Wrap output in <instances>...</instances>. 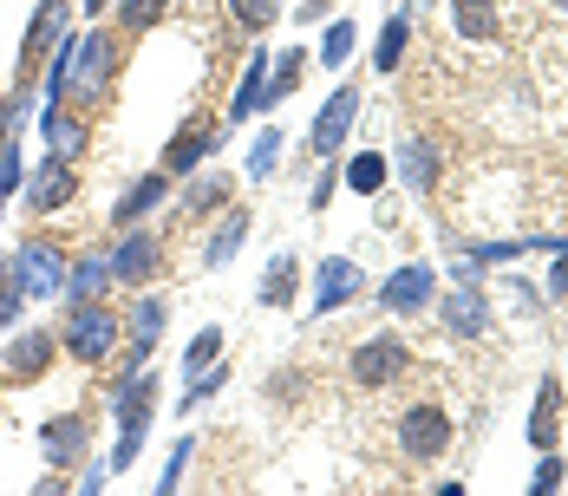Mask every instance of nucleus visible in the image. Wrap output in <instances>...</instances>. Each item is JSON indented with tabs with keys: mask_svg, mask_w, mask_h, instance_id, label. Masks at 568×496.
Segmentation results:
<instances>
[{
	"mask_svg": "<svg viewBox=\"0 0 568 496\" xmlns=\"http://www.w3.org/2000/svg\"><path fill=\"white\" fill-rule=\"evenodd\" d=\"M262 72H268V59L255 52V59H249V78H242V92H235V118H249V111L268 98V78H262Z\"/></svg>",
	"mask_w": 568,
	"mask_h": 496,
	"instance_id": "obj_23",
	"label": "nucleus"
},
{
	"mask_svg": "<svg viewBox=\"0 0 568 496\" xmlns=\"http://www.w3.org/2000/svg\"><path fill=\"white\" fill-rule=\"evenodd\" d=\"M549 294H568V255L556 262V275H549Z\"/></svg>",
	"mask_w": 568,
	"mask_h": 496,
	"instance_id": "obj_38",
	"label": "nucleus"
},
{
	"mask_svg": "<svg viewBox=\"0 0 568 496\" xmlns=\"http://www.w3.org/2000/svg\"><path fill=\"white\" fill-rule=\"evenodd\" d=\"M13 275H20V288H26V294H59L72 268H65V255H59L52 242H26V249L13 255Z\"/></svg>",
	"mask_w": 568,
	"mask_h": 496,
	"instance_id": "obj_3",
	"label": "nucleus"
},
{
	"mask_svg": "<svg viewBox=\"0 0 568 496\" xmlns=\"http://www.w3.org/2000/svg\"><path fill=\"white\" fill-rule=\"evenodd\" d=\"M164 190H170V177H144V183H137V190H131L111 216H118V222H137L144 209H157V203H164Z\"/></svg>",
	"mask_w": 568,
	"mask_h": 496,
	"instance_id": "obj_17",
	"label": "nucleus"
},
{
	"mask_svg": "<svg viewBox=\"0 0 568 496\" xmlns=\"http://www.w3.org/2000/svg\"><path fill=\"white\" fill-rule=\"evenodd\" d=\"M105 65H111V46H105V33L78 39V78H85V85H105Z\"/></svg>",
	"mask_w": 568,
	"mask_h": 496,
	"instance_id": "obj_21",
	"label": "nucleus"
},
{
	"mask_svg": "<svg viewBox=\"0 0 568 496\" xmlns=\"http://www.w3.org/2000/svg\"><path fill=\"white\" fill-rule=\"evenodd\" d=\"M13 183H20V150H13V144H0V196H7Z\"/></svg>",
	"mask_w": 568,
	"mask_h": 496,
	"instance_id": "obj_35",
	"label": "nucleus"
},
{
	"mask_svg": "<svg viewBox=\"0 0 568 496\" xmlns=\"http://www.w3.org/2000/svg\"><path fill=\"white\" fill-rule=\"evenodd\" d=\"M39 131H46V150H52V157H65V164L85 150V124H78V118H65V111H52V105H46Z\"/></svg>",
	"mask_w": 568,
	"mask_h": 496,
	"instance_id": "obj_12",
	"label": "nucleus"
},
{
	"mask_svg": "<svg viewBox=\"0 0 568 496\" xmlns=\"http://www.w3.org/2000/svg\"><path fill=\"white\" fill-rule=\"evenodd\" d=\"M72 190H78V177H72V164H65V157H52V164L39 170V183L26 190V203H33V209L46 216V209H59V203H65Z\"/></svg>",
	"mask_w": 568,
	"mask_h": 496,
	"instance_id": "obj_11",
	"label": "nucleus"
},
{
	"mask_svg": "<svg viewBox=\"0 0 568 496\" xmlns=\"http://www.w3.org/2000/svg\"><path fill=\"white\" fill-rule=\"evenodd\" d=\"M425 301H432V268H425V262H406V268L386 281V307H392V314H419Z\"/></svg>",
	"mask_w": 568,
	"mask_h": 496,
	"instance_id": "obj_8",
	"label": "nucleus"
},
{
	"mask_svg": "<svg viewBox=\"0 0 568 496\" xmlns=\"http://www.w3.org/2000/svg\"><path fill=\"white\" fill-rule=\"evenodd\" d=\"M46 360H52V327H33V334H20V340L7 347V373H13V379H39Z\"/></svg>",
	"mask_w": 568,
	"mask_h": 496,
	"instance_id": "obj_10",
	"label": "nucleus"
},
{
	"mask_svg": "<svg viewBox=\"0 0 568 496\" xmlns=\"http://www.w3.org/2000/svg\"><path fill=\"white\" fill-rule=\"evenodd\" d=\"M353 111H360V98H353V92H334V98L321 105V118H314V131H307V150H314V157H327V150H340V137L353 131Z\"/></svg>",
	"mask_w": 568,
	"mask_h": 496,
	"instance_id": "obj_6",
	"label": "nucleus"
},
{
	"mask_svg": "<svg viewBox=\"0 0 568 496\" xmlns=\"http://www.w3.org/2000/svg\"><path fill=\"white\" fill-rule=\"evenodd\" d=\"M242 229H249V216H229V222L216 229V242H209V262H229V255L242 249Z\"/></svg>",
	"mask_w": 568,
	"mask_h": 496,
	"instance_id": "obj_28",
	"label": "nucleus"
},
{
	"mask_svg": "<svg viewBox=\"0 0 568 496\" xmlns=\"http://www.w3.org/2000/svg\"><path fill=\"white\" fill-rule=\"evenodd\" d=\"M150 268H157V235H144V229L111 249V281H150Z\"/></svg>",
	"mask_w": 568,
	"mask_h": 496,
	"instance_id": "obj_7",
	"label": "nucleus"
},
{
	"mask_svg": "<svg viewBox=\"0 0 568 496\" xmlns=\"http://www.w3.org/2000/svg\"><path fill=\"white\" fill-rule=\"evenodd\" d=\"M216 353H222V334H216V327H209V334H203V340H196V347H190V373H203V366H209V360H216Z\"/></svg>",
	"mask_w": 568,
	"mask_h": 496,
	"instance_id": "obj_32",
	"label": "nucleus"
},
{
	"mask_svg": "<svg viewBox=\"0 0 568 496\" xmlns=\"http://www.w3.org/2000/svg\"><path fill=\"white\" fill-rule=\"evenodd\" d=\"M39 438H46V458H52V471H59V464H78V451H85V419H52Z\"/></svg>",
	"mask_w": 568,
	"mask_h": 496,
	"instance_id": "obj_13",
	"label": "nucleus"
},
{
	"mask_svg": "<svg viewBox=\"0 0 568 496\" xmlns=\"http://www.w3.org/2000/svg\"><path fill=\"white\" fill-rule=\"evenodd\" d=\"M157 334H164V301H157V294H137V307H131V347L150 353Z\"/></svg>",
	"mask_w": 568,
	"mask_h": 496,
	"instance_id": "obj_16",
	"label": "nucleus"
},
{
	"mask_svg": "<svg viewBox=\"0 0 568 496\" xmlns=\"http://www.w3.org/2000/svg\"><path fill=\"white\" fill-rule=\"evenodd\" d=\"M360 288V275H353V262H321V288H314V314H327V307H340L347 294Z\"/></svg>",
	"mask_w": 568,
	"mask_h": 496,
	"instance_id": "obj_14",
	"label": "nucleus"
},
{
	"mask_svg": "<svg viewBox=\"0 0 568 496\" xmlns=\"http://www.w3.org/2000/svg\"><path fill=\"white\" fill-rule=\"evenodd\" d=\"M164 13V0H124V26H150Z\"/></svg>",
	"mask_w": 568,
	"mask_h": 496,
	"instance_id": "obj_34",
	"label": "nucleus"
},
{
	"mask_svg": "<svg viewBox=\"0 0 568 496\" xmlns=\"http://www.w3.org/2000/svg\"><path fill=\"white\" fill-rule=\"evenodd\" d=\"M235 20L242 26H268L275 20V0H235Z\"/></svg>",
	"mask_w": 568,
	"mask_h": 496,
	"instance_id": "obj_33",
	"label": "nucleus"
},
{
	"mask_svg": "<svg viewBox=\"0 0 568 496\" xmlns=\"http://www.w3.org/2000/svg\"><path fill=\"white\" fill-rule=\"evenodd\" d=\"M216 137H222V131H216L209 118H190V131L164 150V170H170V177H177V170H196V164H203V150H216Z\"/></svg>",
	"mask_w": 568,
	"mask_h": 496,
	"instance_id": "obj_9",
	"label": "nucleus"
},
{
	"mask_svg": "<svg viewBox=\"0 0 568 496\" xmlns=\"http://www.w3.org/2000/svg\"><path fill=\"white\" fill-rule=\"evenodd\" d=\"M65 347H72V360H85V366H98L111 347H118V320L98 307V301H85L78 314H72V327H65Z\"/></svg>",
	"mask_w": 568,
	"mask_h": 496,
	"instance_id": "obj_2",
	"label": "nucleus"
},
{
	"mask_svg": "<svg viewBox=\"0 0 568 496\" xmlns=\"http://www.w3.org/2000/svg\"><path fill=\"white\" fill-rule=\"evenodd\" d=\"M347 52H353V26L340 20V26H327V39H321V59H327V65H340Z\"/></svg>",
	"mask_w": 568,
	"mask_h": 496,
	"instance_id": "obj_29",
	"label": "nucleus"
},
{
	"mask_svg": "<svg viewBox=\"0 0 568 496\" xmlns=\"http://www.w3.org/2000/svg\"><path fill=\"white\" fill-rule=\"evenodd\" d=\"M150 406H157V379H124V392H118V425H124V445H118V458H111V471H124L131 458H137V438H144V425H150Z\"/></svg>",
	"mask_w": 568,
	"mask_h": 496,
	"instance_id": "obj_1",
	"label": "nucleus"
},
{
	"mask_svg": "<svg viewBox=\"0 0 568 496\" xmlns=\"http://www.w3.org/2000/svg\"><path fill=\"white\" fill-rule=\"evenodd\" d=\"M406 366H412V353H406L399 340H366V347L353 353V379H360V386H392Z\"/></svg>",
	"mask_w": 568,
	"mask_h": 496,
	"instance_id": "obj_5",
	"label": "nucleus"
},
{
	"mask_svg": "<svg viewBox=\"0 0 568 496\" xmlns=\"http://www.w3.org/2000/svg\"><path fill=\"white\" fill-rule=\"evenodd\" d=\"M222 196H229V183H222V177H203V183H196V203H222Z\"/></svg>",
	"mask_w": 568,
	"mask_h": 496,
	"instance_id": "obj_36",
	"label": "nucleus"
},
{
	"mask_svg": "<svg viewBox=\"0 0 568 496\" xmlns=\"http://www.w3.org/2000/svg\"><path fill=\"white\" fill-rule=\"evenodd\" d=\"M262 301H268V307H288V301H294V255H275V268H268V288H262Z\"/></svg>",
	"mask_w": 568,
	"mask_h": 496,
	"instance_id": "obj_24",
	"label": "nucleus"
},
{
	"mask_svg": "<svg viewBox=\"0 0 568 496\" xmlns=\"http://www.w3.org/2000/svg\"><path fill=\"white\" fill-rule=\"evenodd\" d=\"M563 484V464L556 458H543V471H536V491H556Z\"/></svg>",
	"mask_w": 568,
	"mask_h": 496,
	"instance_id": "obj_37",
	"label": "nucleus"
},
{
	"mask_svg": "<svg viewBox=\"0 0 568 496\" xmlns=\"http://www.w3.org/2000/svg\"><path fill=\"white\" fill-rule=\"evenodd\" d=\"M347 183H353L360 196H373V190L386 183V157H373V150H366V157H353V164H347Z\"/></svg>",
	"mask_w": 568,
	"mask_h": 496,
	"instance_id": "obj_25",
	"label": "nucleus"
},
{
	"mask_svg": "<svg viewBox=\"0 0 568 496\" xmlns=\"http://www.w3.org/2000/svg\"><path fill=\"white\" fill-rule=\"evenodd\" d=\"M85 7H92V13H98V7H105V0H85Z\"/></svg>",
	"mask_w": 568,
	"mask_h": 496,
	"instance_id": "obj_40",
	"label": "nucleus"
},
{
	"mask_svg": "<svg viewBox=\"0 0 568 496\" xmlns=\"http://www.w3.org/2000/svg\"><path fill=\"white\" fill-rule=\"evenodd\" d=\"M7 118H13V105H7V98H0V144H7Z\"/></svg>",
	"mask_w": 568,
	"mask_h": 496,
	"instance_id": "obj_39",
	"label": "nucleus"
},
{
	"mask_svg": "<svg viewBox=\"0 0 568 496\" xmlns=\"http://www.w3.org/2000/svg\"><path fill=\"white\" fill-rule=\"evenodd\" d=\"M556 412H563V386L549 379V386L536 392V412H530V445H536V451L556 445Z\"/></svg>",
	"mask_w": 568,
	"mask_h": 496,
	"instance_id": "obj_15",
	"label": "nucleus"
},
{
	"mask_svg": "<svg viewBox=\"0 0 568 496\" xmlns=\"http://www.w3.org/2000/svg\"><path fill=\"white\" fill-rule=\"evenodd\" d=\"M406 183H412V190H432V183H438V157H432V144H419V137L406 144Z\"/></svg>",
	"mask_w": 568,
	"mask_h": 496,
	"instance_id": "obj_22",
	"label": "nucleus"
},
{
	"mask_svg": "<svg viewBox=\"0 0 568 496\" xmlns=\"http://www.w3.org/2000/svg\"><path fill=\"white\" fill-rule=\"evenodd\" d=\"M59 26H65V7H59V0H46V7L33 13V26H26V59H39V52H46V39H52Z\"/></svg>",
	"mask_w": 568,
	"mask_h": 496,
	"instance_id": "obj_18",
	"label": "nucleus"
},
{
	"mask_svg": "<svg viewBox=\"0 0 568 496\" xmlns=\"http://www.w3.org/2000/svg\"><path fill=\"white\" fill-rule=\"evenodd\" d=\"M20 301H26V288H20V275L13 268H0V327L20 314Z\"/></svg>",
	"mask_w": 568,
	"mask_h": 496,
	"instance_id": "obj_30",
	"label": "nucleus"
},
{
	"mask_svg": "<svg viewBox=\"0 0 568 496\" xmlns=\"http://www.w3.org/2000/svg\"><path fill=\"white\" fill-rule=\"evenodd\" d=\"M399 445H406V458H438L445 445H451V419L438 412V406H419V412H406L399 419Z\"/></svg>",
	"mask_w": 568,
	"mask_h": 496,
	"instance_id": "obj_4",
	"label": "nucleus"
},
{
	"mask_svg": "<svg viewBox=\"0 0 568 496\" xmlns=\"http://www.w3.org/2000/svg\"><path fill=\"white\" fill-rule=\"evenodd\" d=\"M451 20H458V33H464V39H491V33H497V13H491L484 0H458V13H451Z\"/></svg>",
	"mask_w": 568,
	"mask_h": 496,
	"instance_id": "obj_20",
	"label": "nucleus"
},
{
	"mask_svg": "<svg viewBox=\"0 0 568 496\" xmlns=\"http://www.w3.org/2000/svg\"><path fill=\"white\" fill-rule=\"evenodd\" d=\"M399 59H406V13L386 20V33H379V72H399Z\"/></svg>",
	"mask_w": 568,
	"mask_h": 496,
	"instance_id": "obj_26",
	"label": "nucleus"
},
{
	"mask_svg": "<svg viewBox=\"0 0 568 496\" xmlns=\"http://www.w3.org/2000/svg\"><path fill=\"white\" fill-rule=\"evenodd\" d=\"M445 327H451V334H484V307H478L471 294H458V301L445 307Z\"/></svg>",
	"mask_w": 568,
	"mask_h": 496,
	"instance_id": "obj_27",
	"label": "nucleus"
},
{
	"mask_svg": "<svg viewBox=\"0 0 568 496\" xmlns=\"http://www.w3.org/2000/svg\"><path fill=\"white\" fill-rule=\"evenodd\" d=\"M105 281H111V262H105V255H85V262H78V268L65 275V288H72L78 301H92V294H98Z\"/></svg>",
	"mask_w": 568,
	"mask_h": 496,
	"instance_id": "obj_19",
	"label": "nucleus"
},
{
	"mask_svg": "<svg viewBox=\"0 0 568 496\" xmlns=\"http://www.w3.org/2000/svg\"><path fill=\"white\" fill-rule=\"evenodd\" d=\"M275 157H281V137L268 131V137L255 144V157H249V170H255V177H268V170H275Z\"/></svg>",
	"mask_w": 568,
	"mask_h": 496,
	"instance_id": "obj_31",
	"label": "nucleus"
}]
</instances>
